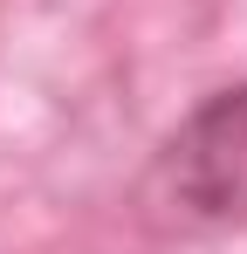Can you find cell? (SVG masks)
I'll list each match as a JSON object with an SVG mask.
<instances>
[{
    "label": "cell",
    "instance_id": "6da1fadb",
    "mask_svg": "<svg viewBox=\"0 0 247 254\" xmlns=\"http://www.w3.org/2000/svg\"><path fill=\"white\" fill-rule=\"evenodd\" d=\"M151 199L179 227L247 220V83L206 96L151 165Z\"/></svg>",
    "mask_w": 247,
    "mask_h": 254
}]
</instances>
